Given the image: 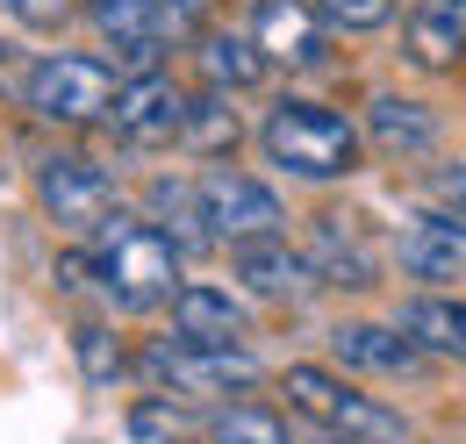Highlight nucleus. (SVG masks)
<instances>
[{"label":"nucleus","mask_w":466,"mask_h":444,"mask_svg":"<svg viewBox=\"0 0 466 444\" xmlns=\"http://www.w3.org/2000/svg\"><path fill=\"white\" fill-rule=\"evenodd\" d=\"M86 273L101 287V301L122 316H151V308H173L179 294V251L166 229H151L129 208H108L86 237Z\"/></svg>","instance_id":"nucleus-1"},{"label":"nucleus","mask_w":466,"mask_h":444,"mask_svg":"<svg viewBox=\"0 0 466 444\" xmlns=\"http://www.w3.org/2000/svg\"><path fill=\"white\" fill-rule=\"evenodd\" d=\"M137 373L144 388L166 394V401H187V409H223L258 380V358L244 344H194V337H151L137 351Z\"/></svg>","instance_id":"nucleus-2"},{"label":"nucleus","mask_w":466,"mask_h":444,"mask_svg":"<svg viewBox=\"0 0 466 444\" xmlns=\"http://www.w3.org/2000/svg\"><path fill=\"white\" fill-rule=\"evenodd\" d=\"M258 144H266V158L288 172V179H309V187L359 172V129L338 108H323V101H280V108L266 115Z\"/></svg>","instance_id":"nucleus-3"},{"label":"nucleus","mask_w":466,"mask_h":444,"mask_svg":"<svg viewBox=\"0 0 466 444\" xmlns=\"http://www.w3.org/2000/svg\"><path fill=\"white\" fill-rule=\"evenodd\" d=\"M280 388H288V409L294 416H309V423H323L338 444H409V423L388 409V401H373V394H359L345 373H330V366H288L280 373Z\"/></svg>","instance_id":"nucleus-4"},{"label":"nucleus","mask_w":466,"mask_h":444,"mask_svg":"<svg viewBox=\"0 0 466 444\" xmlns=\"http://www.w3.org/2000/svg\"><path fill=\"white\" fill-rule=\"evenodd\" d=\"M116 65L108 57H79V51H51L29 65V79H22V101L44 115V122H58V129H86V122H108L116 108Z\"/></svg>","instance_id":"nucleus-5"},{"label":"nucleus","mask_w":466,"mask_h":444,"mask_svg":"<svg viewBox=\"0 0 466 444\" xmlns=\"http://www.w3.org/2000/svg\"><path fill=\"white\" fill-rule=\"evenodd\" d=\"M201 222H208V237L216 244H244V237H280L288 229V208H280V194L266 187V179H251V172L237 166H208L201 179Z\"/></svg>","instance_id":"nucleus-6"},{"label":"nucleus","mask_w":466,"mask_h":444,"mask_svg":"<svg viewBox=\"0 0 466 444\" xmlns=\"http://www.w3.org/2000/svg\"><path fill=\"white\" fill-rule=\"evenodd\" d=\"M36 201H44V216L58 222L65 237H94V222L116 208V179L94 158H79V151H51L36 166Z\"/></svg>","instance_id":"nucleus-7"},{"label":"nucleus","mask_w":466,"mask_h":444,"mask_svg":"<svg viewBox=\"0 0 466 444\" xmlns=\"http://www.w3.org/2000/svg\"><path fill=\"white\" fill-rule=\"evenodd\" d=\"M301 258H309L316 287H345V294L380 287V251H373V237H366V222H359V216L323 208V216L309 222V244H301Z\"/></svg>","instance_id":"nucleus-8"},{"label":"nucleus","mask_w":466,"mask_h":444,"mask_svg":"<svg viewBox=\"0 0 466 444\" xmlns=\"http://www.w3.org/2000/svg\"><path fill=\"white\" fill-rule=\"evenodd\" d=\"M179 115H187V94L173 86V72H137V79H122L116 86V122L122 144H137V151H158V144H179Z\"/></svg>","instance_id":"nucleus-9"},{"label":"nucleus","mask_w":466,"mask_h":444,"mask_svg":"<svg viewBox=\"0 0 466 444\" xmlns=\"http://www.w3.org/2000/svg\"><path fill=\"white\" fill-rule=\"evenodd\" d=\"M395 258H402L409 279L452 294V279H466V222L445 216V208H423L395 229Z\"/></svg>","instance_id":"nucleus-10"},{"label":"nucleus","mask_w":466,"mask_h":444,"mask_svg":"<svg viewBox=\"0 0 466 444\" xmlns=\"http://www.w3.org/2000/svg\"><path fill=\"white\" fill-rule=\"evenodd\" d=\"M251 44H258L266 65L309 72V65H323L330 29H323V15H316L309 0H258V7H251Z\"/></svg>","instance_id":"nucleus-11"},{"label":"nucleus","mask_w":466,"mask_h":444,"mask_svg":"<svg viewBox=\"0 0 466 444\" xmlns=\"http://www.w3.org/2000/svg\"><path fill=\"white\" fill-rule=\"evenodd\" d=\"M86 22H94L101 44L129 65V79H137V72H158V51H166V36H173V22H166L158 0H86Z\"/></svg>","instance_id":"nucleus-12"},{"label":"nucleus","mask_w":466,"mask_h":444,"mask_svg":"<svg viewBox=\"0 0 466 444\" xmlns=\"http://www.w3.org/2000/svg\"><path fill=\"white\" fill-rule=\"evenodd\" d=\"M230 279L244 294H258V301H309L316 294V273H309V258L294 251L288 237H244V244H230Z\"/></svg>","instance_id":"nucleus-13"},{"label":"nucleus","mask_w":466,"mask_h":444,"mask_svg":"<svg viewBox=\"0 0 466 444\" xmlns=\"http://www.w3.org/2000/svg\"><path fill=\"white\" fill-rule=\"evenodd\" d=\"M330 358L345 373H373V380H423L431 373V358L395 323H338L330 330Z\"/></svg>","instance_id":"nucleus-14"},{"label":"nucleus","mask_w":466,"mask_h":444,"mask_svg":"<svg viewBox=\"0 0 466 444\" xmlns=\"http://www.w3.org/2000/svg\"><path fill=\"white\" fill-rule=\"evenodd\" d=\"M402 51L416 57L423 72H452L466 57V0H409Z\"/></svg>","instance_id":"nucleus-15"},{"label":"nucleus","mask_w":466,"mask_h":444,"mask_svg":"<svg viewBox=\"0 0 466 444\" xmlns=\"http://www.w3.org/2000/svg\"><path fill=\"white\" fill-rule=\"evenodd\" d=\"M395 330L423 358H466V301L460 294H438V287H416L402 308H395Z\"/></svg>","instance_id":"nucleus-16"},{"label":"nucleus","mask_w":466,"mask_h":444,"mask_svg":"<svg viewBox=\"0 0 466 444\" xmlns=\"http://www.w3.org/2000/svg\"><path fill=\"white\" fill-rule=\"evenodd\" d=\"M173 330L194 337V344H244L251 337V316L230 287H208V279H179L173 294Z\"/></svg>","instance_id":"nucleus-17"},{"label":"nucleus","mask_w":466,"mask_h":444,"mask_svg":"<svg viewBox=\"0 0 466 444\" xmlns=\"http://www.w3.org/2000/svg\"><path fill=\"white\" fill-rule=\"evenodd\" d=\"M144 222L166 229L173 251H201V244H216L208 222H201V187H194V179H173V172H158V179L144 187Z\"/></svg>","instance_id":"nucleus-18"},{"label":"nucleus","mask_w":466,"mask_h":444,"mask_svg":"<svg viewBox=\"0 0 466 444\" xmlns=\"http://www.w3.org/2000/svg\"><path fill=\"white\" fill-rule=\"evenodd\" d=\"M237 136H244V122H237L230 94H187V115H179V151L187 158H208V166H223L237 151Z\"/></svg>","instance_id":"nucleus-19"},{"label":"nucleus","mask_w":466,"mask_h":444,"mask_svg":"<svg viewBox=\"0 0 466 444\" xmlns=\"http://www.w3.org/2000/svg\"><path fill=\"white\" fill-rule=\"evenodd\" d=\"M366 136L380 151H395V158H416V151L438 144V115L423 101H402V94H373L366 101Z\"/></svg>","instance_id":"nucleus-20"},{"label":"nucleus","mask_w":466,"mask_h":444,"mask_svg":"<svg viewBox=\"0 0 466 444\" xmlns=\"http://www.w3.org/2000/svg\"><path fill=\"white\" fill-rule=\"evenodd\" d=\"M194 57H201V79H208L216 94H244V86H258V79H266L258 44H251V36H237V29H208Z\"/></svg>","instance_id":"nucleus-21"},{"label":"nucleus","mask_w":466,"mask_h":444,"mask_svg":"<svg viewBox=\"0 0 466 444\" xmlns=\"http://www.w3.org/2000/svg\"><path fill=\"white\" fill-rule=\"evenodd\" d=\"M201 438L208 444H294V430H288V416L266 409V401H223V409L201 416Z\"/></svg>","instance_id":"nucleus-22"},{"label":"nucleus","mask_w":466,"mask_h":444,"mask_svg":"<svg viewBox=\"0 0 466 444\" xmlns=\"http://www.w3.org/2000/svg\"><path fill=\"white\" fill-rule=\"evenodd\" d=\"M201 416H208V409H187V401H166V394H144V401L129 409V430H137V444H187V438H201Z\"/></svg>","instance_id":"nucleus-23"},{"label":"nucleus","mask_w":466,"mask_h":444,"mask_svg":"<svg viewBox=\"0 0 466 444\" xmlns=\"http://www.w3.org/2000/svg\"><path fill=\"white\" fill-rule=\"evenodd\" d=\"M72 351H79V366H86V380H94V388H116V380H129V351H122V344L101 330V323H79V330H72Z\"/></svg>","instance_id":"nucleus-24"},{"label":"nucleus","mask_w":466,"mask_h":444,"mask_svg":"<svg viewBox=\"0 0 466 444\" xmlns=\"http://www.w3.org/2000/svg\"><path fill=\"white\" fill-rule=\"evenodd\" d=\"M316 15H323V29H380V22H395V0H309Z\"/></svg>","instance_id":"nucleus-25"},{"label":"nucleus","mask_w":466,"mask_h":444,"mask_svg":"<svg viewBox=\"0 0 466 444\" xmlns=\"http://www.w3.org/2000/svg\"><path fill=\"white\" fill-rule=\"evenodd\" d=\"M15 7V22H29V29H58V22H72L86 0H7Z\"/></svg>","instance_id":"nucleus-26"},{"label":"nucleus","mask_w":466,"mask_h":444,"mask_svg":"<svg viewBox=\"0 0 466 444\" xmlns=\"http://www.w3.org/2000/svg\"><path fill=\"white\" fill-rule=\"evenodd\" d=\"M431 208H445V216L466 222V166H438L431 172Z\"/></svg>","instance_id":"nucleus-27"},{"label":"nucleus","mask_w":466,"mask_h":444,"mask_svg":"<svg viewBox=\"0 0 466 444\" xmlns=\"http://www.w3.org/2000/svg\"><path fill=\"white\" fill-rule=\"evenodd\" d=\"M158 7H166V22H173V29H187V22H194L208 0H158Z\"/></svg>","instance_id":"nucleus-28"},{"label":"nucleus","mask_w":466,"mask_h":444,"mask_svg":"<svg viewBox=\"0 0 466 444\" xmlns=\"http://www.w3.org/2000/svg\"><path fill=\"white\" fill-rule=\"evenodd\" d=\"M330 444H338V438H330Z\"/></svg>","instance_id":"nucleus-29"}]
</instances>
